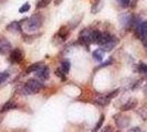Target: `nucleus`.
Returning <instances> with one entry per match:
<instances>
[{
  "instance_id": "nucleus-18",
  "label": "nucleus",
  "mask_w": 147,
  "mask_h": 132,
  "mask_svg": "<svg viewBox=\"0 0 147 132\" xmlns=\"http://www.w3.org/2000/svg\"><path fill=\"white\" fill-rule=\"evenodd\" d=\"M50 1H51V0H38L37 8H38V9H40V8L47 7V6L50 3Z\"/></svg>"
},
{
  "instance_id": "nucleus-2",
  "label": "nucleus",
  "mask_w": 147,
  "mask_h": 132,
  "mask_svg": "<svg viewBox=\"0 0 147 132\" xmlns=\"http://www.w3.org/2000/svg\"><path fill=\"white\" fill-rule=\"evenodd\" d=\"M26 30L33 32L42 25V17L40 15H33L29 19H26Z\"/></svg>"
},
{
  "instance_id": "nucleus-19",
  "label": "nucleus",
  "mask_w": 147,
  "mask_h": 132,
  "mask_svg": "<svg viewBox=\"0 0 147 132\" xmlns=\"http://www.w3.org/2000/svg\"><path fill=\"white\" fill-rule=\"evenodd\" d=\"M103 121H104V116H101V118H100V120H98V122L96 123V125L94 127V129L92 130V132H97L100 129H101V127H102V125H103Z\"/></svg>"
},
{
  "instance_id": "nucleus-25",
  "label": "nucleus",
  "mask_w": 147,
  "mask_h": 132,
  "mask_svg": "<svg viewBox=\"0 0 147 132\" xmlns=\"http://www.w3.org/2000/svg\"><path fill=\"white\" fill-rule=\"evenodd\" d=\"M111 63H112V59H109V61H106V62H104L102 65L100 66V67H106L107 65H110Z\"/></svg>"
},
{
  "instance_id": "nucleus-20",
  "label": "nucleus",
  "mask_w": 147,
  "mask_h": 132,
  "mask_svg": "<svg viewBox=\"0 0 147 132\" xmlns=\"http://www.w3.org/2000/svg\"><path fill=\"white\" fill-rule=\"evenodd\" d=\"M8 78H9V73L8 72H2L0 73V85H2L3 83H6Z\"/></svg>"
},
{
  "instance_id": "nucleus-27",
  "label": "nucleus",
  "mask_w": 147,
  "mask_h": 132,
  "mask_svg": "<svg viewBox=\"0 0 147 132\" xmlns=\"http://www.w3.org/2000/svg\"><path fill=\"white\" fill-rule=\"evenodd\" d=\"M144 94H145V96H147V86L144 88Z\"/></svg>"
},
{
  "instance_id": "nucleus-13",
  "label": "nucleus",
  "mask_w": 147,
  "mask_h": 132,
  "mask_svg": "<svg viewBox=\"0 0 147 132\" xmlns=\"http://www.w3.org/2000/svg\"><path fill=\"white\" fill-rule=\"evenodd\" d=\"M70 67H71V64H70V61L69 59H64L61 62V66H60V71L62 73L66 74L70 72Z\"/></svg>"
},
{
  "instance_id": "nucleus-23",
  "label": "nucleus",
  "mask_w": 147,
  "mask_h": 132,
  "mask_svg": "<svg viewBox=\"0 0 147 132\" xmlns=\"http://www.w3.org/2000/svg\"><path fill=\"white\" fill-rule=\"evenodd\" d=\"M55 74H57V76H58V77H60L61 79H63V81L65 79V74L62 73V72L60 71V68H59V69H57V71H55Z\"/></svg>"
},
{
  "instance_id": "nucleus-4",
  "label": "nucleus",
  "mask_w": 147,
  "mask_h": 132,
  "mask_svg": "<svg viewBox=\"0 0 147 132\" xmlns=\"http://www.w3.org/2000/svg\"><path fill=\"white\" fill-rule=\"evenodd\" d=\"M11 51H12V46H11V43L9 42V40L3 35H0V54L6 55Z\"/></svg>"
},
{
  "instance_id": "nucleus-24",
  "label": "nucleus",
  "mask_w": 147,
  "mask_h": 132,
  "mask_svg": "<svg viewBox=\"0 0 147 132\" xmlns=\"http://www.w3.org/2000/svg\"><path fill=\"white\" fill-rule=\"evenodd\" d=\"M128 132H142V130H140V128H138V127H134Z\"/></svg>"
},
{
  "instance_id": "nucleus-1",
  "label": "nucleus",
  "mask_w": 147,
  "mask_h": 132,
  "mask_svg": "<svg viewBox=\"0 0 147 132\" xmlns=\"http://www.w3.org/2000/svg\"><path fill=\"white\" fill-rule=\"evenodd\" d=\"M43 87V85L41 84V81H37V79H29L24 84L23 86V91L26 95H31V94H38L41 88Z\"/></svg>"
},
{
  "instance_id": "nucleus-17",
  "label": "nucleus",
  "mask_w": 147,
  "mask_h": 132,
  "mask_svg": "<svg viewBox=\"0 0 147 132\" xmlns=\"http://www.w3.org/2000/svg\"><path fill=\"white\" fill-rule=\"evenodd\" d=\"M137 71L138 73L144 75V76H147V65L144 64V63H140L138 64V67H137Z\"/></svg>"
},
{
  "instance_id": "nucleus-10",
  "label": "nucleus",
  "mask_w": 147,
  "mask_h": 132,
  "mask_svg": "<svg viewBox=\"0 0 147 132\" xmlns=\"http://www.w3.org/2000/svg\"><path fill=\"white\" fill-rule=\"evenodd\" d=\"M137 34L142 40L147 39V21L140 22V24L137 25Z\"/></svg>"
},
{
  "instance_id": "nucleus-21",
  "label": "nucleus",
  "mask_w": 147,
  "mask_h": 132,
  "mask_svg": "<svg viewBox=\"0 0 147 132\" xmlns=\"http://www.w3.org/2000/svg\"><path fill=\"white\" fill-rule=\"evenodd\" d=\"M29 10H30L29 2H26L23 6H21V7H20V9H19V12H20V13H24V12H28Z\"/></svg>"
},
{
  "instance_id": "nucleus-11",
  "label": "nucleus",
  "mask_w": 147,
  "mask_h": 132,
  "mask_svg": "<svg viewBox=\"0 0 147 132\" xmlns=\"http://www.w3.org/2000/svg\"><path fill=\"white\" fill-rule=\"evenodd\" d=\"M136 105H137V100H136L135 98H131V99H128V100L122 106V110H123V111L133 110L136 107Z\"/></svg>"
},
{
  "instance_id": "nucleus-22",
  "label": "nucleus",
  "mask_w": 147,
  "mask_h": 132,
  "mask_svg": "<svg viewBox=\"0 0 147 132\" xmlns=\"http://www.w3.org/2000/svg\"><path fill=\"white\" fill-rule=\"evenodd\" d=\"M116 1H117L122 7H128V6H129V3H131V1H129V0H116Z\"/></svg>"
},
{
  "instance_id": "nucleus-3",
  "label": "nucleus",
  "mask_w": 147,
  "mask_h": 132,
  "mask_svg": "<svg viewBox=\"0 0 147 132\" xmlns=\"http://www.w3.org/2000/svg\"><path fill=\"white\" fill-rule=\"evenodd\" d=\"M117 94H118V90H115V91L110 93V94H106V95L98 96V97L96 98L95 103H97V105H100V106H106V105H109V103H110L111 99H112V98H114Z\"/></svg>"
},
{
  "instance_id": "nucleus-15",
  "label": "nucleus",
  "mask_w": 147,
  "mask_h": 132,
  "mask_svg": "<svg viewBox=\"0 0 147 132\" xmlns=\"http://www.w3.org/2000/svg\"><path fill=\"white\" fill-rule=\"evenodd\" d=\"M16 107H17V105H16L15 101L13 100H9V101H7V103L2 106L1 112H6V111H9V110L11 109H15Z\"/></svg>"
},
{
  "instance_id": "nucleus-14",
  "label": "nucleus",
  "mask_w": 147,
  "mask_h": 132,
  "mask_svg": "<svg viewBox=\"0 0 147 132\" xmlns=\"http://www.w3.org/2000/svg\"><path fill=\"white\" fill-rule=\"evenodd\" d=\"M104 54H105V52L102 49H96L95 51L93 52V57L97 62H102L104 59Z\"/></svg>"
},
{
  "instance_id": "nucleus-26",
  "label": "nucleus",
  "mask_w": 147,
  "mask_h": 132,
  "mask_svg": "<svg viewBox=\"0 0 147 132\" xmlns=\"http://www.w3.org/2000/svg\"><path fill=\"white\" fill-rule=\"evenodd\" d=\"M102 132H113V130H112V128H111V127H105Z\"/></svg>"
},
{
  "instance_id": "nucleus-5",
  "label": "nucleus",
  "mask_w": 147,
  "mask_h": 132,
  "mask_svg": "<svg viewBox=\"0 0 147 132\" xmlns=\"http://www.w3.org/2000/svg\"><path fill=\"white\" fill-rule=\"evenodd\" d=\"M118 43V40L117 37H113V35H111L110 37H109V40L105 42V43L101 46V49L103 50L104 52H107V51H111V50H113L116 45H117Z\"/></svg>"
},
{
  "instance_id": "nucleus-6",
  "label": "nucleus",
  "mask_w": 147,
  "mask_h": 132,
  "mask_svg": "<svg viewBox=\"0 0 147 132\" xmlns=\"http://www.w3.org/2000/svg\"><path fill=\"white\" fill-rule=\"evenodd\" d=\"M36 74H37V77L41 81H47L50 77V69H49V67L47 65H43L41 68L38 69L37 72H36Z\"/></svg>"
},
{
  "instance_id": "nucleus-7",
  "label": "nucleus",
  "mask_w": 147,
  "mask_h": 132,
  "mask_svg": "<svg viewBox=\"0 0 147 132\" xmlns=\"http://www.w3.org/2000/svg\"><path fill=\"white\" fill-rule=\"evenodd\" d=\"M91 37H92V31H90L88 29H84L81 31L80 37H79V40H80V42H82L83 44L88 45L90 43H92Z\"/></svg>"
},
{
  "instance_id": "nucleus-8",
  "label": "nucleus",
  "mask_w": 147,
  "mask_h": 132,
  "mask_svg": "<svg viewBox=\"0 0 147 132\" xmlns=\"http://www.w3.org/2000/svg\"><path fill=\"white\" fill-rule=\"evenodd\" d=\"M114 118H115V123H116L118 128H126L127 125H129V119L126 116L118 113V115H115Z\"/></svg>"
},
{
  "instance_id": "nucleus-9",
  "label": "nucleus",
  "mask_w": 147,
  "mask_h": 132,
  "mask_svg": "<svg viewBox=\"0 0 147 132\" xmlns=\"http://www.w3.org/2000/svg\"><path fill=\"white\" fill-rule=\"evenodd\" d=\"M23 59V53L20 49H15L10 52V61L12 63H20Z\"/></svg>"
},
{
  "instance_id": "nucleus-16",
  "label": "nucleus",
  "mask_w": 147,
  "mask_h": 132,
  "mask_svg": "<svg viewBox=\"0 0 147 132\" xmlns=\"http://www.w3.org/2000/svg\"><path fill=\"white\" fill-rule=\"evenodd\" d=\"M43 66V63H41V62H38V63H34V64H32V65H30L28 67V69H27V73H32V72H37L39 68H41Z\"/></svg>"
},
{
  "instance_id": "nucleus-12",
  "label": "nucleus",
  "mask_w": 147,
  "mask_h": 132,
  "mask_svg": "<svg viewBox=\"0 0 147 132\" xmlns=\"http://www.w3.org/2000/svg\"><path fill=\"white\" fill-rule=\"evenodd\" d=\"M7 30L10 31V32H19V31L21 30V24H20V22H18V21L11 22L7 27Z\"/></svg>"
}]
</instances>
